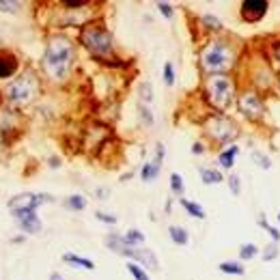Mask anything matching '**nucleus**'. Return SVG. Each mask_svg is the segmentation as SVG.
Here are the masks:
<instances>
[{"label": "nucleus", "mask_w": 280, "mask_h": 280, "mask_svg": "<svg viewBox=\"0 0 280 280\" xmlns=\"http://www.w3.org/2000/svg\"><path fill=\"white\" fill-rule=\"evenodd\" d=\"M76 61V45L65 35H56L47 41L41 69L50 80H65L71 71V65Z\"/></svg>", "instance_id": "obj_1"}, {"label": "nucleus", "mask_w": 280, "mask_h": 280, "mask_svg": "<svg viewBox=\"0 0 280 280\" xmlns=\"http://www.w3.org/2000/svg\"><path fill=\"white\" fill-rule=\"evenodd\" d=\"M237 63V52L231 41L211 39L200 52V67L207 76H220L224 71L233 69Z\"/></svg>", "instance_id": "obj_2"}, {"label": "nucleus", "mask_w": 280, "mask_h": 280, "mask_svg": "<svg viewBox=\"0 0 280 280\" xmlns=\"http://www.w3.org/2000/svg\"><path fill=\"white\" fill-rule=\"evenodd\" d=\"M235 84L229 76L220 74V76H207L205 80V97L207 101L216 108L218 112H224L233 101Z\"/></svg>", "instance_id": "obj_3"}, {"label": "nucleus", "mask_w": 280, "mask_h": 280, "mask_svg": "<svg viewBox=\"0 0 280 280\" xmlns=\"http://www.w3.org/2000/svg\"><path fill=\"white\" fill-rule=\"evenodd\" d=\"M80 41L97 56H104V54H110L112 52V35L108 28L101 26L99 22L86 24L80 31Z\"/></svg>", "instance_id": "obj_4"}, {"label": "nucleus", "mask_w": 280, "mask_h": 280, "mask_svg": "<svg viewBox=\"0 0 280 280\" xmlns=\"http://www.w3.org/2000/svg\"><path fill=\"white\" fill-rule=\"evenodd\" d=\"M39 93V80L35 74H22L17 80H13L7 86V99L15 106H26L28 101L35 99V95Z\"/></svg>", "instance_id": "obj_5"}, {"label": "nucleus", "mask_w": 280, "mask_h": 280, "mask_svg": "<svg viewBox=\"0 0 280 280\" xmlns=\"http://www.w3.org/2000/svg\"><path fill=\"white\" fill-rule=\"evenodd\" d=\"M207 134H209L211 140L220 142V145H233V140L237 138V134H240V129H237V125L231 121V119H226L222 115H216L211 117L209 121H207Z\"/></svg>", "instance_id": "obj_6"}, {"label": "nucleus", "mask_w": 280, "mask_h": 280, "mask_svg": "<svg viewBox=\"0 0 280 280\" xmlns=\"http://www.w3.org/2000/svg\"><path fill=\"white\" fill-rule=\"evenodd\" d=\"M43 202H52V196L50 194H17L9 200V209H11V216L15 213H24V211H37V207H41Z\"/></svg>", "instance_id": "obj_7"}, {"label": "nucleus", "mask_w": 280, "mask_h": 280, "mask_svg": "<svg viewBox=\"0 0 280 280\" xmlns=\"http://www.w3.org/2000/svg\"><path fill=\"white\" fill-rule=\"evenodd\" d=\"M237 106H240L241 115L246 119H250V121H257V119H261L263 117V112H265L263 99H261V95L254 93V91L240 93V97H237Z\"/></svg>", "instance_id": "obj_8"}, {"label": "nucleus", "mask_w": 280, "mask_h": 280, "mask_svg": "<svg viewBox=\"0 0 280 280\" xmlns=\"http://www.w3.org/2000/svg\"><path fill=\"white\" fill-rule=\"evenodd\" d=\"M267 9H270V2H267V0H243L240 4V15L243 22L257 24L267 15Z\"/></svg>", "instance_id": "obj_9"}, {"label": "nucleus", "mask_w": 280, "mask_h": 280, "mask_svg": "<svg viewBox=\"0 0 280 280\" xmlns=\"http://www.w3.org/2000/svg\"><path fill=\"white\" fill-rule=\"evenodd\" d=\"M123 257L134 259V263H138L140 267H147V270H151V272L160 270V261L156 257V252L149 248H125Z\"/></svg>", "instance_id": "obj_10"}, {"label": "nucleus", "mask_w": 280, "mask_h": 280, "mask_svg": "<svg viewBox=\"0 0 280 280\" xmlns=\"http://www.w3.org/2000/svg\"><path fill=\"white\" fill-rule=\"evenodd\" d=\"M164 153H166V147L160 142V145L156 147V158L151 160V162H145L140 168V179L151 183L156 177L160 175V170H162V162H164Z\"/></svg>", "instance_id": "obj_11"}, {"label": "nucleus", "mask_w": 280, "mask_h": 280, "mask_svg": "<svg viewBox=\"0 0 280 280\" xmlns=\"http://www.w3.org/2000/svg\"><path fill=\"white\" fill-rule=\"evenodd\" d=\"M15 222L20 224V229L22 231H26V233H31V235H35V233H39L41 231V220H39V216L35 211H24V213H15Z\"/></svg>", "instance_id": "obj_12"}, {"label": "nucleus", "mask_w": 280, "mask_h": 280, "mask_svg": "<svg viewBox=\"0 0 280 280\" xmlns=\"http://www.w3.org/2000/svg\"><path fill=\"white\" fill-rule=\"evenodd\" d=\"M17 67H20V63L11 52H0V80H7L11 76H15Z\"/></svg>", "instance_id": "obj_13"}, {"label": "nucleus", "mask_w": 280, "mask_h": 280, "mask_svg": "<svg viewBox=\"0 0 280 280\" xmlns=\"http://www.w3.org/2000/svg\"><path fill=\"white\" fill-rule=\"evenodd\" d=\"M237 153H240V147H237V145H231L229 149H224V151L218 156V164H220V168H226V170L233 168V166H235V158H237Z\"/></svg>", "instance_id": "obj_14"}, {"label": "nucleus", "mask_w": 280, "mask_h": 280, "mask_svg": "<svg viewBox=\"0 0 280 280\" xmlns=\"http://www.w3.org/2000/svg\"><path fill=\"white\" fill-rule=\"evenodd\" d=\"M200 179L205 186H218V183L224 181L222 172H220L218 168H211V166H202L200 168Z\"/></svg>", "instance_id": "obj_15"}, {"label": "nucleus", "mask_w": 280, "mask_h": 280, "mask_svg": "<svg viewBox=\"0 0 280 280\" xmlns=\"http://www.w3.org/2000/svg\"><path fill=\"white\" fill-rule=\"evenodd\" d=\"M63 261L65 263H71V265H76V267H82V270H95V263L91 259H86V257H80V254H74V252H67V254H63Z\"/></svg>", "instance_id": "obj_16"}, {"label": "nucleus", "mask_w": 280, "mask_h": 280, "mask_svg": "<svg viewBox=\"0 0 280 280\" xmlns=\"http://www.w3.org/2000/svg\"><path fill=\"white\" fill-rule=\"evenodd\" d=\"M218 270L222 274H229V276H243L246 274V267H243L240 261H222L218 265Z\"/></svg>", "instance_id": "obj_17"}, {"label": "nucleus", "mask_w": 280, "mask_h": 280, "mask_svg": "<svg viewBox=\"0 0 280 280\" xmlns=\"http://www.w3.org/2000/svg\"><path fill=\"white\" fill-rule=\"evenodd\" d=\"M179 202H181V207H183V209H186L192 218H196V220H205V209H202L199 202H192V200H188V199H179Z\"/></svg>", "instance_id": "obj_18"}, {"label": "nucleus", "mask_w": 280, "mask_h": 280, "mask_svg": "<svg viewBox=\"0 0 280 280\" xmlns=\"http://www.w3.org/2000/svg\"><path fill=\"white\" fill-rule=\"evenodd\" d=\"M168 235H170V240L175 241L177 246H186V243L190 241V233L183 229V226H170Z\"/></svg>", "instance_id": "obj_19"}, {"label": "nucleus", "mask_w": 280, "mask_h": 280, "mask_svg": "<svg viewBox=\"0 0 280 280\" xmlns=\"http://www.w3.org/2000/svg\"><path fill=\"white\" fill-rule=\"evenodd\" d=\"M123 240H125V243H127L129 248H136V246H142V243H145V233H142V231H138V229H129L127 233L123 235Z\"/></svg>", "instance_id": "obj_20"}, {"label": "nucleus", "mask_w": 280, "mask_h": 280, "mask_svg": "<svg viewBox=\"0 0 280 280\" xmlns=\"http://www.w3.org/2000/svg\"><path fill=\"white\" fill-rule=\"evenodd\" d=\"M170 190H172V194H175V196L183 199L186 186H183V177L179 175V172H172V175H170Z\"/></svg>", "instance_id": "obj_21"}, {"label": "nucleus", "mask_w": 280, "mask_h": 280, "mask_svg": "<svg viewBox=\"0 0 280 280\" xmlns=\"http://www.w3.org/2000/svg\"><path fill=\"white\" fill-rule=\"evenodd\" d=\"M65 205H67L69 209H74V211H82L86 207V199L84 196H80V194H71V196H67Z\"/></svg>", "instance_id": "obj_22"}, {"label": "nucleus", "mask_w": 280, "mask_h": 280, "mask_svg": "<svg viewBox=\"0 0 280 280\" xmlns=\"http://www.w3.org/2000/svg\"><path fill=\"white\" fill-rule=\"evenodd\" d=\"M259 254V248L254 246V243H243V246L240 248V259L241 261H250V259H254Z\"/></svg>", "instance_id": "obj_23"}, {"label": "nucleus", "mask_w": 280, "mask_h": 280, "mask_svg": "<svg viewBox=\"0 0 280 280\" xmlns=\"http://www.w3.org/2000/svg\"><path fill=\"white\" fill-rule=\"evenodd\" d=\"M127 272L132 274L136 280H149L147 270H145V267H140L138 263H134V261H129V263H127Z\"/></svg>", "instance_id": "obj_24"}, {"label": "nucleus", "mask_w": 280, "mask_h": 280, "mask_svg": "<svg viewBox=\"0 0 280 280\" xmlns=\"http://www.w3.org/2000/svg\"><path fill=\"white\" fill-rule=\"evenodd\" d=\"M259 224L263 226V229L267 231V233H270V237H272V241H280V231H276L274 229V226H270V222H267V218H265V213H261L259 216Z\"/></svg>", "instance_id": "obj_25"}, {"label": "nucleus", "mask_w": 280, "mask_h": 280, "mask_svg": "<svg viewBox=\"0 0 280 280\" xmlns=\"http://www.w3.org/2000/svg\"><path fill=\"white\" fill-rule=\"evenodd\" d=\"M252 160H254V164H257L259 168H263V170L272 168V160L267 158L265 153H261V151H252Z\"/></svg>", "instance_id": "obj_26"}, {"label": "nucleus", "mask_w": 280, "mask_h": 280, "mask_svg": "<svg viewBox=\"0 0 280 280\" xmlns=\"http://www.w3.org/2000/svg\"><path fill=\"white\" fill-rule=\"evenodd\" d=\"M229 188H231V194H233V196L241 194V179H240V175L231 172V175H229Z\"/></svg>", "instance_id": "obj_27"}, {"label": "nucleus", "mask_w": 280, "mask_h": 280, "mask_svg": "<svg viewBox=\"0 0 280 280\" xmlns=\"http://www.w3.org/2000/svg\"><path fill=\"white\" fill-rule=\"evenodd\" d=\"M278 243L276 241H272V243H267V246L263 248V261H274L278 257Z\"/></svg>", "instance_id": "obj_28"}, {"label": "nucleus", "mask_w": 280, "mask_h": 280, "mask_svg": "<svg viewBox=\"0 0 280 280\" xmlns=\"http://www.w3.org/2000/svg\"><path fill=\"white\" fill-rule=\"evenodd\" d=\"M164 82H166V86H172V84H175V67H172L170 61L164 65Z\"/></svg>", "instance_id": "obj_29"}, {"label": "nucleus", "mask_w": 280, "mask_h": 280, "mask_svg": "<svg viewBox=\"0 0 280 280\" xmlns=\"http://www.w3.org/2000/svg\"><path fill=\"white\" fill-rule=\"evenodd\" d=\"M202 24H205V28H209V31H220V28H222L220 20L213 15H202Z\"/></svg>", "instance_id": "obj_30"}, {"label": "nucleus", "mask_w": 280, "mask_h": 280, "mask_svg": "<svg viewBox=\"0 0 280 280\" xmlns=\"http://www.w3.org/2000/svg\"><path fill=\"white\" fill-rule=\"evenodd\" d=\"M63 7L69 11H78L82 7H88V0H63Z\"/></svg>", "instance_id": "obj_31"}, {"label": "nucleus", "mask_w": 280, "mask_h": 280, "mask_svg": "<svg viewBox=\"0 0 280 280\" xmlns=\"http://www.w3.org/2000/svg\"><path fill=\"white\" fill-rule=\"evenodd\" d=\"M156 7H158L160 13H162L164 17H168V20H170L172 15H175V9H172V4H170V2H158Z\"/></svg>", "instance_id": "obj_32"}, {"label": "nucleus", "mask_w": 280, "mask_h": 280, "mask_svg": "<svg viewBox=\"0 0 280 280\" xmlns=\"http://www.w3.org/2000/svg\"><path fill=\"white\" fill-rule=\"evenodd\" d=\"M20 9V2H13V0H0V11H7V13H15Z\"/></svg>", "instance_id": "obj_33"}, {"label": "nucleus", "mask_w": 280, "mask_h": 280, "mask_svg": "<svg viewBox=\"0 0 280 280\" xmlns=\"http://www.w3.org/2000/svg\"><path fill=\"white\" fill-rule=\"evenodd\" d=\"M140 99L142 101H151L153 99V93H151V82H145L140 86Z\"/></svg>", "instance_id": "obj_34"}, {"label": "nucleus", "mask_w": 280, "mask_h": 280, "mask_svg": "<svg viewBox=\"0 0 280 280\" xmlns=\"http://www.w3.org/2000/svg\"><path fill=\"white\" fill-rule=\"evenodd\" d=\"M140 119L145 121V125H149V127L153 125V115H151V110H149L147 106H140Z\"/></svg>", "instance_id": "obj_35"}, {"label": "nucleus", "mask_w": 280, "mask_h": 280, "mask_svg": "<svg viewBox=\"0 0 280 280\" xmlns=\"http://www.w3.org/2000/svg\"><path fill=\"white\" fill-rule=\"evenodd\" d=\"M95 216H97V220H101V222L117 224V218H115V216H108V213H104V211H97V213H95Z\"/></svg>", "instance_id": "obj_36"}, {"label": "nucleus", "mask_w": 280, "mask_h": 280, "mask_svg": "<svg viewBox=\"0 0 280 280\" xmlns=\"http://www.w3.org/2000/svg\"><path fill=\"white\" fill-rule=\"evenodd\" d=\"M202 151H205V149L200 147V142H196V145L192 147V153H202Z\"/></svg>", "instance_id": "obj_37"}, {"label": "nucleus", "mask_w": 280, "mask_h": 280, "mask_svg": "<svg viewBox=\"0 0 280 280\" xmlns=\"http://www.w3.org/2000/svg\"><path fill=\"white\" fill-rule=\"evenodd\" d=\"M50 280H63V276H61L58 272H52V274H50Z\"/></svg>", "instance_id": "obj_38"}, {"label": "nucleus", "mask_w": 280, "mask_h": 280, "mask_svg": "<svg viewBox=\"0 0 280 280\" xmlns=\"http://www.w3.org/2000/svg\"><path fill=\"white\" fill-rule=\"evenodd\" d=\"M50 166H52V168H58V166H61V162H58V160H54V158H50Z\"/></svg>", "instance_id": "obj_39"}, {"label": "nucleus", "mask_w": 280, "mask_h": 280, "mask_svg": "<svg viewBox=\"0 0 280 280\" xmlns=\"http://www.w3.org/2000/svg\"><path fill=\"white\" fill-rule=\"evenodd\" d=\"M276 61H278V65H280V45L276 47Z\"/></svg>", "instance_id": "obj_40"}, {"label": "nucleus", "mask_w": 280, "mask_h": 280, "mask_svg": "<svg viewBox=\"0 0 280 280\" xmlns=\"http://www.w3.org/2000/svg\"><path fill=\"white\" fill-rule=\"evenodd\" d=\"M278 222H280V213H278Z\"/></svg>", "instance_id": "obj_41"}, {"label": "nucleus", "mask_w": 280, "mask_h": 280, "mask_svg": "<svg viewBox=\"0 0 280 280\" xmlns=\"http://www.w3.org/2000/svg\"><path fill=\"white\" fill-rule=\"evenodd\" d=\"M278 86H280V80H278Z\"/></svg>", "instance_id": "obj_42"}]
</instances>
